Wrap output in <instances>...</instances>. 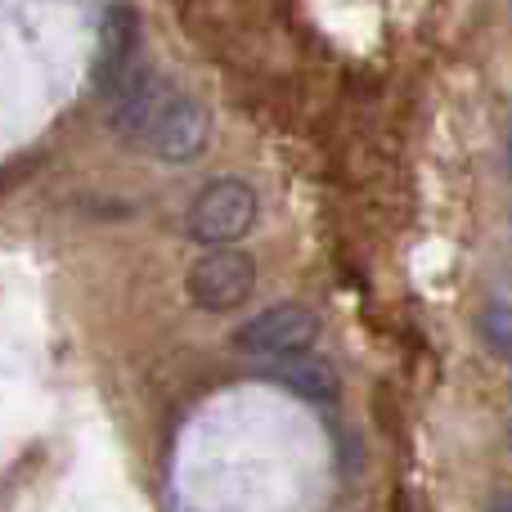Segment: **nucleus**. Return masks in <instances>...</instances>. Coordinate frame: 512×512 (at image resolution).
Returning a JSON list of instances; mask_svg holds the SVG:
<instances>
[{
	"label": "nucleus",
	"mask_w": 512,
	"mask_h": 512,
	"mask_svg": "<svg viewBox=\"0 0 512 512\" xmlns=\"http://www.w3.org/2000/svg\"><path fill=\"white\" fill-rule=\"evenodd\" d=\"M256 221V189L248 180H212L207 189H198V198L189 203V239L207 243V248H230Z\"/></svg>",
	"instance_id": "f257e3e1"
},
{
	"label": "nucleus",
	"mask_w": 512,
	"mask_h": 512,
	"mask_svg": "<svg viewBox=\"0 0 512 512\" xmlns=\"http://www.w3.org/2000/svg\"><path fill=\"white\" fill-rule=\"evenodd\" d=\"M315 337H319V319L310 315L306 306H297V301H283V306H270V310H261V315H252L248 324L234 333V346H239L248 360L270 364V360H283V355L310 351Z\"/></svg>",
	"instance_id": "f03ea898"
},
{
	"label": "nucleus",
	"mask_w": 512,
	"mask_h": 512,
	"mask_svg": "<svg viewBox=\"0 0 512 512\" xmlns=\"http://www.w3.org/2000/svg\"><path fill=\"white\" fill-rule=\"evenodd\" d=\"M189 301L203 310H234L252 297L256 288V261L239 248H212L189 265Z\"/></svg>",
	"instance_id": "7ed1b4c3"
},
{
	"label": "nucleus",
	"mask_w": 512,
	"mask_h": 512,
	"mask_svg": "<svg viewBox=\"0 0 512 512\" xmlns=\"http://www.w3.org/2000/svg\"><path fill=\"white\" fill-rule=\"evenodd\" d=\"M207 131H212L207 108L198 104V99L167 90L140 144L149 153H158L162 162H189V158H198V153L207 149Z\"/></svg>",
	"instance_id": "20e7f679"
},
{
	"label": "nucleus",
	"mask_w": 512,
	"mask_h": 512,
	"mask_svg": "<svg viewBox=\"0 0 512 512\" xmlns=\"http://www.w3.org/2000/svg\"><path fill=\"white\" fill-rule=\"evenodd\" d=\"M135 45H140V23L126 5H113L99 23V59H95V86L99 95H113L135 72Z\"/></svg>",
	"instance_id": "39448f33"
},
{
	"label": "nucleus",
	"mask_w": 512,
	"mask_h": 512,
	"mask_svg": "<svg viewBox=\"0 0 512 512\" xmlns=\"http://www.w3.org/2000/svg\"><path fill=\"white\" fill-rule=\"evenodd\" d=\"M261 369H265V378H270V382L297 391V396L310 400V405H333L337 391H342L337 369L328 360H319V355H310V351L283 355V360H270V364H261Z\"/></svg>",
	"instance_id": "423d86ee"
},
{
	"label": "nucleus",
	"mask_w": 512,
	"mask_h": 512,
	"mask_svg": "<svg viewBox=\"0 0 512 512\" xmlns=\"http://www.w3.org/2000/svg\"><path fill=\"white\" fill-rule=\"evenodd\" d=\"M481 342L499 355V360L512 364V306H490L481 315Z\"/></svg>",
	"instance_id": "0eeeda50"
},
{
	"label": "nucleus",
	"mask_w": 512,
	"mask_h": 512,
	"mask_svg": "<svg viewBox=\"0 0 512 512\" xmlns=\"http://www.w3.org/2000/svg\"><path fill=\"white\" fill-rule=\"evenodd\" d=\"M490 512H512V495H504V499H495V504H490Z\"/></svg>",
	"instance_id": "6e6552de"
},
{
	"label": "nucleus",
	"mask_w": 512,
	"mask_h": 512,
	"mask_svg": "<svg viewBox=\"0 0 512 512\" xmlns=\"http://www.w3.org/2000/svg\"><path fill=\"white\" fill-rule=\"evenodd\" d=\"M508 450H512V423H508Z\"/></svg>",
	"instance_id": "1a4fd4ad"
},
{
	"label": "nucleus",
	"mask_w": 512,
	"mask_h": 512,
	"mask_svg": "<svg viewBox=\"0 0 512 512\" xmlns=\"http://www.w3.org/2000/svg\"><path fill=\"white\" fill-rule=\"evenodd\" d=\"M508 158H512V144H508Z\"/></svg>",
	"instance_id": "9d476101"
}]
</instances>
